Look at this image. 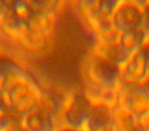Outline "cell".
Returning <instances> with one entry per match:
<instances>
[{"mask_svg":"<svg viewBox=\"0 0 149 131\" xmlns=\"http://www.w3.org/2000/svg\"><path fill=\"white\" fill-rule=\"evenodd\" d=\"M137 53L143 58L145 64H146L147 70H148V72H149V41L145 42L142 47L137 51Z\"/></svg>","mask_w":149,"mask_h":131,"instance_id":"obj_15","label":"cell"},{"mask_svg":"<svg viewBox=\"0 0 149 131\" xmlns=\"http://www.w3.org/2000/svg\"><path fill=\"white\" fill-rule=\"evenodd\" d=\"M116 104L125 106L139 121L149 116V92L141 85H132L120 81Z\"/></svg>","mask_w":149,"mask_h":131,"instance_id":"obj_3","label":"cell"},{"mask_svg":"<svg viewBox=\"0 0 149 131\" xmlns=\"http://www.w3.org/2000/svg\"><path fill=\"white\" fill-rule=\"evenodd\" d=\"M137 131H141V130H140V129H139V128H138V130H137Z\"/></svg>","mask_w":149,"mask_h":131,"instance_id":"obj_20","label":"cell"},{"mask_svg":"<svg viewBox=\"0 0 149 131\" xmlns=\"http://www.w3.org/2000/svg\"><path fill=\"white\" fill-rule=\"evenodd\" d=\"M149 72L143 58L138 53H134L128 62L120 68V81L132 85H141Z\"/></svg>","mask_w":149,"mask_h":131,"instance_id":"obj_6","label":"cell"},{"mask_svg":"<svg viewBox=\"0 0 149 131\" xmlns=\"http://www.w3.org/2000/svg\"><path fill=\"white\" fill-rule=\"evenodd\" d=\"M23 126L27 131H56L57 125L53 119L35 110L24 117Z\"/></svg>","mask_w":149,"mask_h":131,"instance_id":"obj_9","label":"cell"},{"mask_svg":"<svg viewBox=\"0 0 149 131\" xmlns=\"http://www.w3.org/2000/svg\"><path fill=\"white\" fill-rule=\"evenodd\" d=\"M138 120L120 104L111 108V121L108 131H137Z\"/></svg>","mask_w":149,"mask_h":131,"instance_id":"obj_8","label":"cell"},{"mask_svg":"<svg viewBox=\"0 0 149 131\" xmlns=\"http://www.w3.org/2000/svg\"><path fill=\"white\" fill-rule=\"evenodd\" d=\"M143 13L141 2L118 1L111 15V27L120 33L137 31L142 29Z\"/></svg>","mask_w":149,"mask_h":131,"instance_id":"obj_4","label":"cell"},{"mask_svg":"<svg viewBox=\"0 0 149 131\" xmlns=\"http://www.w3.org/2000/svg\"><path fill=\"white\" fill-rule=\"evenodd\" d=\"M111 108L106 104H92L84 131H108L111 121Z\"/></svg>","mask_w":149,"mask_h":131,"instance_id":"obj_7","label":"cell"},{"mask_svg":"<svg viewBox=\"0 0 149 131\" xmlns=\"http://www.w3.org/2000/svg\"><path fill=\"white\" fill-rule=\"evenodd\" d=\"M8 131H27V130H26V129L24 128L23 124H22V125H17V126L13 127V128L9 129Z\"/></svg>","mask_w":149,"mask_h":131,"instance_id":"obj_18","label":"cell"},{"mask_svg":"<svg viewBox=\"0 0 149 131\" xmlns=\"http://www.w3.org/2000/svg\"><path fill=\"white\" fill-rule=\"evenodd\" d=\"M56 131H81V130H77V129H72V128H68V127H60L58 128Z\"/></svg>","mask_w":149,"mask_h":131,"instance_id":"obj_19","label":"cell"},{"mask_svg":"<svg viewBox=\"0 0 149 131\" xmlns=\"http://www.w3.org/2000/svg\"><path fill=\"white\" fill-rule=\"evenodd\" d=\"M138 125H139V129L141 131H149V116L139 120Z\"/></svg>","mask_w":149,"mask_h":131,"instance_id":"obj_16","label":"cell"},{"mask_svg":"<svg viewBox=\"0 0 149 131\" xmlns=\"http://www.w3.org/2000/svg\"><path fill=\"white\" fill-rule=\"evenodd\" d=\"M24 117L15 114L11 111L0 114V131H8L13 127L23 124Z\"/></svg>","mask_w":149,"mask_h":131,"instance_id":"obj_12","label":"cell"},{"mask_svg":"<svg viewBox=\"0 0 149 131\" xmlns=\"http://www.w3.org/2000/svg\"><path fill=\"white\" fill-rule=\"evenodd\" d=\"M91 106L92 102L82 90L70 94L59 118L56 121L57 129L64 126L84 131Z\"/></svg>","mask_w":149,"mask_h":131,"instance_id":"obj_1","label":"cell"},{"mask_svg":"<svg viewBox=\"0 0 149 131\" xmlns=\"http://www.w3.org/2000/svg\"><path fill=\"white\" fill-rule=\"evenodd\" d=\"M148 41H149V35H148Z\"/></svg>","mask_w":149,"mask_h":131,"instance_id":"obj_21","label":"cell"},{"mask_svg":"<svg viewBox=\"0 0 149 131\" xmlns=\"http://www.w3.org/2000/svg\"><path fill=\"white\" fill-rule=\"evenodd\" d=\"M147 41H148V35H147L144 30L140 29V30H137V31L128 32V33L122 34L120 45H122L123 49L129 55L132 56Z\"/></svg>","mask_w":149,"mask_h":131,"instance_id":"obj_10","label":"cell"},{"mask_svg":"<svg viewBox=\"0 0 149 131\" xmlns=\"http://www.w3.org/2000/svg\"><path fill=\"white\" fill-rule=\"evenodd\" d=\"M8 111H10L8 98H7V95L4 90L0 87V114L6 113Z\"/></svg>","mask_w":149,"mask_h":131,"instance_id":"obj_14","label":"cell"},{"mask_svg":"<svg viewBox=\"0 0 149 131\" xmlns=\"http://www.w3.org/2000/svg\"><path fill=\"white\" fill-rule=\"evenodd\" d=\"M9 5H10V11L15 18L24 25H27L35 13L32 1L15 0V1H9Z\"/></svg>","mask_w":149,"mask_h":131,"instance_id":"obj_11","label":"cell"},{"mask_svg":"<svg viewBox=\"0 0 149 131\" xmlns=\"http://www.w3.org/2000/svg\"><path fill=\"white\" fill-rule=\"evenodd\" d=\"M68 95L70 94L62 93L56 89L42 90V95L37 110L53 119L56 123L65 106Z\"/></svg>","mask_w":149,"mask_h":131,"instance_id":"obj_5","label":"cell"},{"mask_svg":"<svg viewBox=\"0 0 149 131\" xmlns=\"http://www.w3.org/2000/svg\"><path fill=\"white\" fill-rule=\"evenodd\" d=\"M118 2L110 0L78 2L79 11L95 36L111 27V15Z\"/></svg>","mask_w":149,"mask_h":131,"instance_id":"obj_2","label":"cell"},{"mask_svg":"<svg viewBox=\"0 0 149 131\" xmlns=\"http://www.w3.org/2000/svg\"><path fill=\"white\" fill-rule=\"evenodd\" d=\"M143 13V25L142 29L146 32L147 35H149V1L141 2Z\"/></svg>","mask_w":149,"mask_h":131,"instance_id":"obj_13","label":"cell"},{"mask_svg":"<svg viewBox=\"0 0 149 131\" xmlns=\"http://www.w3.org/2000/svg\"><path fill=\"white\" fill-rule=\"evenodd\" d=\"M141 86H142L145 90H147V91L149 92V74H148V76L146 77V79L143 81V83L141 84Z\"/></svg>","mask_w":149,"mask_h":131,"instance_id":"obj_17","label":"cell"}]
</instances>
